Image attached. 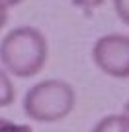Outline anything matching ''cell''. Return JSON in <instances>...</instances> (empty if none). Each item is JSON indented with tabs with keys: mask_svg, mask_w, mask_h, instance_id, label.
Returning a JSON list of instances; mask_svg holds the SVG:
<instances>
[{
	"mask_svg": "<svg viewBox=\"0 0 129 132\" xmlns=\"http://www.w3.org/2000/svg\"><path fill=\"white\" fill-rule=\"evenodd\" d=\"M47 57V38L33 26L14 28L0 42V65L14 77H35L45 67Z\"/></svg>",
	"mask_w": 129,
	"mask_h": 132,
	"instance_id": "6da1fadb",
	"label": "cell"
},
{
	"mask_svg": "<svg viewBox=\"0 0 129 132\" xmlns=\"http://www.w3.org/2000/svg\"><path fill=\"white\" fill-rule=\"evenodd\" d=\"M76 93L63 79H45L26 91L22 106L27 118L35 122H59L72 112Z\"/></svg>",
	"mask_w": 129,
	"mask_h": 132,
	"instance_id": "7a4b0ae2",
	"label": "cell"
},
{
	"mask_svg": "<svg viewBox=\"0 0 129 132\" xmlns=\"http://www.w3.org/2000/svg\"><path fill=\"white\" fill-rule=\"evenodd\" d=\"M94 65L107 77L129 79V36L106 34L94 42Z\"/></svg>",
	"mask_w": 129,
	"mask_h": 132,
	"instance_id": "3957f363",
	"label": "cell"
},
{
	"mask_svg": "<svg viewBox=\"0 0 129 132\" xmlns=\"http://www.w3.org/2000/svg\"><path fill=\"white\" fill-rule=\"evenodd\" d=\"M90 132H129V116L127 114H107L94 124Z\"/></svg>",
	"mask_w": 129,
	"mask_h": 132,
	"instance_id": "277c9868",
	"label": "cell"
},
{
	"mask_svg": "<svg viewBox=\"0 0 129 132\" xmlns=\"http://www.w3.org/2000/svg\"><path fill=\"white\" fill-rule=\"evenodd\" d=\"M14 99H16V89H14V83L10 79V73L0 67V109L10 106Z\"/></svg>",
	"mask_w": 129,
	"mask_h": 132,
	"instance_id": "5b68a950",
	"label": "cell"
},
{
	"mask_svg": "<svg viewBox=\"0 0 129 132\" xmlns=\"http://www.w3.org/2000/svg\"><path fill=\"white\" fill-rule=\"evenodd\" d=\"M0 132H33V130L27 124H20V122L8 120V118H0Z\"/></svg>",
	"mask_w": 129,
	"mask_h": 132,
	"instance_id": "8992f818",
	"label": "cell"
},
{
	"mask_svg": "<svg viewBox=\"0 0 129 132\" xmlns=\"http://www.w3.org/2000/svg\"><path fill=\"white\" fill-rule=\"evenodd\" d=\"M115 14L125 26H129V0H113Z\"/></svg>",
	"mask_w": 129,
	"mask_h": 132,
	"instance_id": "52a82bcc",
	"label": "cell"
},
{
	"mask_svg": "<svg viewBox=\"0 0 129 132\" xmlns=\"http://www.w3.org/2000/svg\"><path fill=\"white\" fill-rule=\"evenodd\" d=\"M102 4H104V0H72V6L80 8L84 12H92V10H96V8H100Z\"/></svg>",
	"mask_w": 129,
	"mask_h": 132,
	"instance_id": "ba28073f",
	"label": "cell"
},
{
	"mask_svg": "<svg viewBox=\"0 0 129 132\" xmlns=\"http://www.w3.org/2000/svg\"><path fill=\"white\" fill-rule=\"evenodd\" d=\"M6 24H8V8L0 4V30H2Z\"/></svg>",
	"mask_w": 129,
	"mask_h": 132,
	"instance_id": "9c48e42d",
	"label": "cell"
},
{
	"mask_svg": "<svg viewBox=\"0 0 129 132\" xmlns=\"http://www.w3.org/2000/svg\"><path fill=\"white\" fill-rule=\"evenodd\" d=\"M24 0H0V4L6 6V8H14V6H20Z\"/></svg>",
	"mask_w": 129,
	"mask_h": 132,
	"instance_id": "30bf717a",
	"label": "cell"
},
{
	"mask_svg": "<svg viewBox=\"0 0 129 132\" xmlns=\"http://www.w3.org/2000/svg\"><path fill=\"white\" fill-rule=\"evenodd\" d=\"M123 114H127V116H129V101L125 103V106H123Z\"/></svg>",
	"mask_w": 129,
	"mask_h": 132,
	"instance_id": "8fae6325",
	"label": "cell"
}]
</instances>
